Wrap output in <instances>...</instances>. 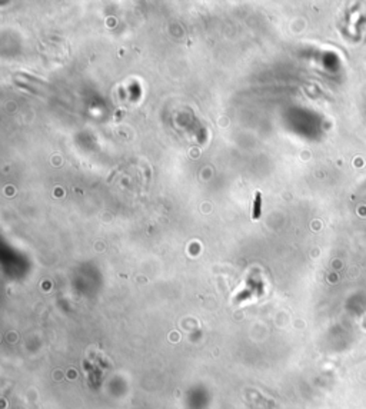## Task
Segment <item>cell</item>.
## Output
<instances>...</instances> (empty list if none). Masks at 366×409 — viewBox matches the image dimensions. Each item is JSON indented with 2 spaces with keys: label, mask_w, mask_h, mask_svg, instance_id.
<instances>
[{
  "label": "cell",
  "mask_w": 366,
  "mask_h": 409,
  "mask_svg": "<svg viewBox=\"0 0 366 409\" xmlns=\"http://www.w3.org/2000/svg\"><path fill=\"white\" fill-rule=\"evenodd\" d=\"M253 219H257L260 216V193H256L255 197V205H253Z\"/></svg>",
  "instance_id": "6da1fadb"
}]
</instances>
